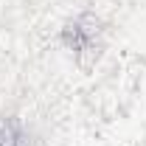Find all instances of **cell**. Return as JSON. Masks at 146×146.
<instances>
[{"label":"cell","mask_w":146,"mask_h":146,"mask_svg":"<svg viewBox=\"0 0 146 146\" xmlns=\"http://www.w3.org/2000/svg\"><path fill=\"white\" fill-rule=\"evenodd\" d=\"M62 42H65V48L73 51L76 56L96 54V42H98V20L90 17V14H82V17L70 20V23L62 28Z\"/></svg>","instance_id":"obj_1"},{"label":"cell","mask_w":146,"mask_h":146,"mask_svg":"<svg viewBox=\"0 0 146 146\" xmlns=\"http://www.w3.org/2000/svg\"><path fill=\"white\" fill-rule=\"evenodd\" d=\"M0 146H34V138L20 118H0Z\"/></svg>","instance_id":"obj_2"}]
</instances>
